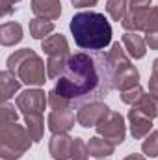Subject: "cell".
I'll return each instance as SVG.
<instances>
[{"mask_svg":"<svg viewBox=\"0 0 158 160\" xmlns=\"http://www.w3.org/2000/svg\"><path fill=\"white\" fill-rule=\"evenodd\" d=\"M71 104L104 99L114 89V75L106 52H77L69 58L65 71L54 88Z\"/></svg>","mask_w":158,"mask_h":160,"instance_id":"6da1fadb","label":"cell"},{"mask_svg":"<svg viewBox=\"0 0 158 160\" xmlns=\"http://www.w3.org/2000/svg\"><path fill=\"white\" fill-rule=\"evenodd\" d=\"M71 34L75 43L84 50L99 52L106 48L112 41V26L102 13L80 11L71 19Z\"/></svg>","mask_w":158,"mask_h":160,"instance_id":"7a4b0ae2","label":"cell"},{"mask_svg":"<svg viewBox=\"0 0 158 160\" xmlns=\"http://www.w3.org/2000/svg\"><path fill=\"white\" fill-rule=\"evenodd\" d=\"M45 63L39 56L32 50V48H21L15 50L9 58H7V69L11 73H15L21 82L28 84V86H43L47 82V73H45Z\"/></svg>","mask_w":158,"mask_h":160,"instance_id":"3957f363","label":"cell"},{"mask_svg":"<svg viewBox=\"0 0 158 160\" xmlns=\"http://www.w3.org/2000/svg\"><path fill=\"white\" fill-rule=\"evenodd\" d=\"M106 54H108V63H110L112 75H114V88L116 89L126 91V89L140 86V73L130 63V58L126 56L125 48L119 43H114Z\"/></svg>","mask_w":158,"mask_h":160,"instance_id":"277c9868","label":"cell"},{"mask_svg":"<svg viewBox=\"0 0 158 160\" xmlns=\"http://www.w3.org/2000/svg\"><path fill=\"white\" fill-rule=\"evenodd\" d=\"M32 145V138L22 125L4 123L0 127V157L4 160H19Z\"/></svg>","mask_w":158,"mask_h":160,"instance_id":"5b68a950","label":"cell"},{"mask_svg":"<svg viewBox=\"0 0 158 160\" xmlns=\"http://www.w3.org/2000/svg\"><path fill=\"white\" fill-rule=\"evenodd\" d=\"M41 48L48 56V60H47V75H48V78L58 80L62 77V73L65 71V65H67V62L71 58L65 36H62V34L48 36L47 39H43Z\"/></svg>","mask_w":158,"mask_h":160,"instance_id":"8992f818","label":"cell"},{"mask_svg":"<svg viewBox=\"0 0 158 160\" xmlns=\"http://www.w3.org/2000/svg\"><path fill=\"white\" fill-rule=\"evenodd\" d=\"M97 132L99 136L106 138L108 142H112L114 145H119L125 142V134H126V128H125V118L119 114V112H112L101 121L97 127Z\"/></svg>","mask_w":158,"mask_h":160,"instance_id":"52a82bcc","label":"cell"},{"mask_svg":"<svg viewBox=\"0 0 158 160\" xmlns=\"http://www.w3.org/2000/svg\"><path fill=\"white\" fill-rule=\"evenodd\" d=\"M17 108L24 114H43L45 106L48 104V95H45V91L41 89H24L22 93L17 95L15 99Z\"/></svg>","mask_w":158,"mask_h":160,"instance_id":"ba28073f","label":"cell"},{"mask_svg":"<svg viewBox=\"0 0 158 160\" xmlns=\"http://www.w3.org/2000/svg\"><path fill=\"white\" fill-rule=\"evenodd\" d=\"M108 114H110V108H108L104 102H101V101H91V102H84V104L78 106L77 121H78V125L89 128V127H97Z\"/></svg>","mask_w":158,"mask_h":160,"instance_id":"9c48e42d","label":"cell"},{"mask_svg":"<svg viewBox=\"0 0 158 160\" xmlns=\"http://www.w3.org/2000/svg\"><path fill=\"white\" fill-rule=\"evenodd\" d=\"M75 127V114L67 110H52L48 114V128L52 134H67Z\"/></svg>","mask_w":158,"mask_h":160,"instance_id":"30bf717a","label":"cell"},{"mask_svg":"<svg viewBox=\"0 0 158 160\" xmlns=\"http://www.w3.org/2000/svg\"><path fill=\"white\" fill-rule=\"evenodd\" d=\"M73 142L69 134H52L48 142V153L54 160H69L73 153Z\"/></svg>","mask_w":158,"mask_h":160,"instance_id":"8fae6325","label":"cell"},{"mask_svg":"<svg viewBox=\"0 0 158 160\" xmlns=\"http://www.w3.org/2000/svg\"><path fill=\"white\" fill-rule=\"evenodd\" d=\"M128 121H130V132L136 140H143L149 136L151 128H153V119L147 118L145 114H141L136 108L128 110Z\"/></svg>","mask_w":158,"mask_h":160,"instance_id":"7c38bea8","label":"cell"},{"mask_svg":"<svg viewBox=\"0 0 158 160\" xmlns=\"http://www.w3.org/2000/svg\"><path fill=\"white\" fill-rule=\"evenodd\" d=\"M32 11L37 19L56 21L62 15L60 0H32Z\"/></svg>","mask_w":158,"mask_h":160,"instance_id":"4fadbf2b","label":"cell"},{"mask_svg":"<svg viewBox=\"0 0 158 160\" xmlns=\"http://www.w3.org/2000/svg\"><path fill=\"white\" fill-rule=\"evenodd\" d=\"M123 47L130 58L140 60L145 56V39L138 32H125L123 34Z\"/></svg>","mask_w":158,"mask_h":160,"instance_id":"5bb4252c","label":"cell"},{"mask_svg":"<svg viewBox=\"0 0 158 160\" xmlns=\"http://www.w3.org/2000/svg\"><path fill=\"white\" fill-rule=\"evenodd\" d=\"M87 149H89V157H95V158H106V157L114 155L116 145H114L112 142H108L106 138H102V136H93V138H89Z\"/></svg>","mask_w":158,"mask_h":160,"instance_id":"9a60e30c","label":"cell"},{"mask_svg":"<svg viewBox=\"0 0 158 160\" xmlns=\"http://www.w3.org/2000/svg\"><path fill=\"white\" fill-rule=\"evenodd\" d=\"M0 86H2V99H4V102H7L21 89V78L15 73H11L9 69L2 71L0 73Z\"/></svg>","mask_w":158,"mask_h":160,"instance_id":"2e32d148","label":"cell"},{"mask_svg":"<svg viewBox=\"0 0 158 160\" xmlns=\"http://www.w3.org/2000/svg\"><path fill=\"white\" fill-rule=\"evenodd\" d=\"M22 39V26L19 22H4L0 26V43L4 47H13Z\"/></svg>","mask_w":158,"mask_h":160,"instance_id":"e0dca14e","label":"cell"},{"mask_svg":"<svg viewBox=\"0 0 158 160\" xmlns=\"http://www.w3.org/2000/svg\"><path fill=\"white\" fill-rule=\"evenodd\" d=\"M24 123H26V130H28L32 142H41L43 130H45L43 114H24Z\"/></svg>","mask_w":158,"mask_h":160,"instance_id":"ac0fdd59","label":"cell"},{"mask_svg":"<svg viewBox=\"0 0 158 160\" xmlns=\"http://www.w3.org/2000/svg\"><path fill=\"white\" fill-rule=\"evenodd\" d=\"M54 30V22L47 21V19H32L30 21V36L34 39H43L45 36H48Z\"/></svg>","mask_w":158,"mask_h":160,"instance_id":"d6986e66","label":"cell"},{"mask_svg":"<svg viewBox=\"0 0 158 160\" xmlns=\"http://www.w3.org/2000/svg\"><path fill=\"white\" fill-rule=\"evenodd\" d=\"M132 108H136V110H140L141 114H145L147 118L155 119V118L158 116V99L153 97L151 93H149V95L145 93V95L140 99V102H138L136 106H132Z\"/></svg>","mask_w":158,"mask_h":160,"instance_id":"ffe728a7","label":"cell"},{"mask_svg":"<svg viewBox=\"0 0 158 160\" xmlns=\"http://www.w3.org/2000/svg\"><path fill=\"white\" fill-rule=\"evenodd\" d=\"M128 4V0H108V4H106V11H108V15L114 19V21H123L125 19V15H126V6Z\"/></svg>","mask_w":158,"mask_h":160,"instance_id":"44dd1931","label":"cell"},{"mask_svg":"<svg viewBox=\"0 0 158 160\" xmlns=\"http://www.w3.org/2000/svg\"><path fill=\"white\" fill-rule=\"evenodd\" d=\"M141 151L145 157L149 158H155L158 157V130H153L141 143Z\"/></svg>","mask_w":158,"mask_h":160,"instance_id":"7402d4cb","label":"cell"},{"mask_svg":"<svg viewBox=\"0 0 158 160\" xmlns=\"http://www.w3.org/2000/svg\"><path fill=\"white\" fill-rule=\"evenodd\" d=\"M145 95V91H143V88H140V86H136V88H132V89H126V91H121V101L125 102V104H130V106H136L138 102H140V99Z\"/></svg>","mask_w":158,"mask_h":160,"instance_id":"603a6c76","label":"cell"},{"mask_svg":"<svg viewBox=\"0 0 158 160\" xmlns=\"http://www.w3.org/2000/svg\"><path fill=\"white\" fill-rule=\"evenodd\" d=\"M47 95H48V104H50V108H52V110H67V108H71V106H73V104H71L67 99H63L56 89L48 91Z\"/></svg>","mask_w":158,"mask_h":160,"instance_id":"cb8c5ba5","label":"cell"},{"mask_svg":"<svg viewBox=\"0 0 158 160\" xmlns=\"http://www.w3.org/2000/svg\"><path fill=\"white\" fill-rule=\"evenodd\" d=\"M87 157H89L87 143H86L82 138H75V142H73V153H71V158H73V160H87Z\"/></svg>","mask_w":158,"mask_h":160,"instance_id":"d4e9b609","label":"cell"},{"mask_svg":"<svg viewBox=\"0 0 158 160\" xmlns=\"http://www.w3.org/2000/svg\"><path fill=\"white\" fill-rule=\"evenodd\" d=\"M158 30V6L156 8H149L147 11V19H145V32Z\"/></svg>","mask_w":158,"mask_h":160,"instance_id":"484cf974","label":"cell"},{"mask_svg":"<svg viewBox=\"0 0 158 160\" xmlns=\"http://www.w3.org/2000/svg\"><path fill=\"white\" fill-rule=\"evenodd\" d=\"M17 119H19V114L15 112V106L6 102L2 106V125L4 123H17Z\"/></svg>","mask_w":158,"mask_h":160,"instance_id":"4316f807","label":"cell"},{"mask_svg":"<svg viewBox=\"0 0 158 160\" xmlns=\"http://www.w3.org/2000/svg\"><path fill=\"white\" fill-rule=\"evenodd\" d=\"M149 93L158 99V58L153 62V73L149 78Z\"/></svg>","mask_w":158,"mask_h":160,"instance_id":"83f0119b","label":"cell"},{"mask_svg":"<svg viewBox=\"0 0 158 160\" xmlns=\"http://www.w3.org/2000/svg\"><path fill=\"white\" fill-rule=\"evenodd\" d=\"M145 43L149 45V48H155V50H158V30L145 32Z\"/></svg>","mask_w":158,"mask_h":160,"instance_id":"f1b7e54d","label":"cell"},{"mask_svg":"<svg viewBox=\"0 0 158 160\" xmlns=\"http://www.w3.org/2000/svg\"><path fill=\"white\" fill-rule=\"evenodd\" d=\"M15 2H17V0H0V6H2V17H7V15L13 11Z\"/></svg>","mask_w":158,"mask_h":160,"instance_id":"f546056e","label":"cell"},{"mask_svg":"<svg viewBox=\"0 0 158 160\" xmlns=\"http://www.w3.org/2000/svg\"><path fill=\"white\" fill-rule=\"evenodd\" d=\"M151 0H130V9H149Z\"/></svg>","mask_w":158,"mask_h":160,"instance_id":"4dcf8cb0","label":"cell"},{"mask_svg":"<svg viewBox=\"0 0 158 160\" xmlns=\"http://www.w3.org/2000/svg\"><path fill=\"white\" fill-rule=\"evenodd\" d=\"M71 4L75 8H91L97 4V0H71Z\"/></svg>","mask_w":158,"mask_h":160,"instance_id":"1f68e13d","label":"cell"},{"mask_svg":"<svg viewBox=\"0 0 158 160\" xmlns=\"http://www.w3.org/2000/svg\"><path fill=\"white\" fill-rule=\"evenodd\" d=\"M125 160H145L143 155H138V153H132V155H128Z\"/></svg>","mask_w":158,"mask_h":160,"instance_id":"d6a6232c","label":"cell"},{"mask_svg":"<svg viewBox=\"0 0 158 160\" xmlns=\"http://www.w3.org/2000/svg\"><path fill=\"white\" fill-rule=\"evenodd\" d=\"M17 2H21V0H17Z\"/></svg>","mask_w":158,"mask_h":160,"instance_id":"836d02e7","label":"cell"}]
</instances>
